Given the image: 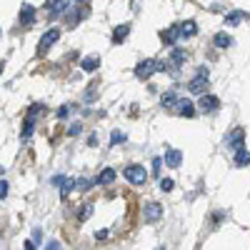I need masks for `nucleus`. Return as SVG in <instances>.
<instances>
[{
  "instance_id": "1",
  "label": "nucleus",
  "mask_w": 250,
  "mask_h": 250,
  "mask_svg": "<svg viewBox=\"0 0 250 250\" xmlns=\"http://www.w3.org/2000/svg\"><path fill=\"white\" fill-rule=\"evenodd\" d=\"M123 175H125V180H128L130 185H145V180H148L145 165H125Z\"/></svg>"
},
{
  "instance_id": "2",
  "label": "nucleus",
  "mask_w": 250,
  "mask_h": 250,
  "mask_svg": "<svg viewBox=\"0 0 250 250\" xmlns=\"http://www.w3.org/2000/svg\"><path fill=\"white\" fill-rule=\"evenodd\" d=\"M153 73H160V60H140L135 65V78L148 80Z\"/></svg>"
},
{
  "instance_id": "3",
  "label": "nucleus",
  "mask_w": 250,
  "mask_h": 250,
  "mask_svg": "<svg viewBox=\"0 0 250 250\" xmlns=\"http://www.w3.org/2000/svg\"><path fill=\"white\" fill-rule=\"evenodd\" d=\"M223 145H225L228 150H233V153H235L238 148H243V145H245V130H243V128H235V130H230V133L225 135Z\"/></svg>"
},
{
  "instance_id": "4",
  "label": "nucleus",
  "mask_w": 250,
  "mask_h": 250,
  "mask_svg": "<svg viewBox=\"0 0 250 250\" xmlns=\"http://www.w3.org/2000/svg\"><path fill=\"white\" fill-rule=\"evenodd\" d=\"M173 113H178L180 118H193V115L198 113V108H195V103H193V100H188V98H178Z\"/></svg>"
},
{
  "instance_id": "5",
  "label": "nucleus",
  "mask_w": 250,
  "mask_h": 250,
  "mask_svg": "<svg viewBox=\"0 0 250 250\" xmlns=\"http://www.w3.org/2000/svg\"><path fill=\"white\" fill-rule=\"evenodd\" d=\"M188 90L195 93V95H203V93L208 90V70H200L190 83H188Z\"/></svg>"
},
{
  "instance_id": "6",
  "label": "nucleus",
  "mask_w": 250,
  "mask_h": 250,
  "mask_svg": "<svg viewBox=\"0 0 250 250\" xmlns=\"http://www.w3.org/2000/svg\"><path fill=\"white\" fill-rule=\"evenodd\" d=\"M143 218H145V223H158V220L163 218V205H158V203H145V205H143Z\"/></svg>"
},
{
  "instance_id": "7",
  "label": "nucleus",
  "mask_w": 250,
  "mask_h": 250,
  "mask_svg": "<svg viewBox=\"0 0 250 250\" xmlns=\"http://www.w3.org/2000/svg\"><path fill=\"white\" fill-rule=\"evenodd\" d=\"M58 40H60V30L58 28H50L43 38H40V45H38V53L40 55H43L45 50H50L53 48V43H58Z\"/></svg>"
},
{
  "instance_id": "8",
  "label": "nucleus",
  "mask_w": 250,
  "mask_h": 250,
  "mask_svg": "<svg viewBox=\"0 0 250 250\" xmlns=\"http://www.w3.org/2000/svg\"><path fill=\"white\" fill-rule=\"evenodd\" d=\"M218 108H220V100H218L215 95H205V93H203V98L198 100V110H200V113H215Z\"/></svg>"
},
{
  "instance_id": "9",
  "label": "nucleus",
  "mask_w": 250,
  "mask_h": 250,
  "mask_svg": "<svg viewBox=\"0 0 250 250\" xmlns=\"http://www.w3.org/2000/svg\"><path fill=\"white\" fill-rule=\"evenodd\" d=\"M165 165H168V168H180L183 165V153L175 150V148H168L165 150Z\"/></svg>"
},
{
  "instance_id": "10",
  "label": "nucleus",
  "mask_w": 250,
  "mask_h": 250,
  "mask_svg": "<svg viewBox=\"0 0 250 250\" xmlns=\"http://www.w3.org/2000/svg\"><path fill=\"white\" fill-rule=\"evenodd\" d=\"M178 33H180V38H193V35H198L195 20H185V23H178Z\"/></svg>"
},
{
  "instance_id": "11",
  "label": "nucleus",
  "mask_w": 250,
  "mask_h": 250,
  "mask_svg": "<svg viewBox=\"0 0 250 250\" xmlns=\"http://www.w3.org/2000/svg\"><path fill=\"white\" fill-rule=\"evenodd\" d=\"M243 20H250V13H245V10H233V13L225 15V25H238V23H243Z\"/></svg>"
},
{
  "instance_id": "12",
  "label": "nucleus",
  "mask_w": 250,
  "mask_h": 250,
  "mask_svg": "<svg viewBox=\"0 0 250 250\" xmlns=\"http://www.w3.org/2000/svg\"><path fill=\"white\" fill-rule=\"evenodd\" d=\"M20 23H23V25H33L35 23V8L30 3H25L23 10H20Z\"/></svg>"
},
{
  "instance_id": "13",
  "label": "nucleus",
  "mask_w": 250,
  "mask_h": 250,
  "mask_svg": "<svg viewBox=\"0 0 250 250\" xmlns=\"http://www.w3.org/2000/svg\"><path fill=\"white\" fill-rule=\"evenodd\" d=\"M233 160H235L238 168H245V165H250V150H245V145H243V148H238L233 153Z\"/></svg>"
},
{
  "instance_id": "14",
  "label": "nucleus",
  "mask_w": 250,
  "mask_h": 250,
  "mask_svg": "<svg viewBox=\"0 0 250 250\" xmlns=\"http://www.w3.org/2000/svg\"><path fill=\"white\" fill-rule=\"evenodd\" d=\"M128 35H130V25H128V23L118 25V28L113 30V43H115V45H118V43H123V40L128 38Z\"/></svg>"
},
{
  "instance_id": "15",
  "label": "nucleus",
  "mask_w": 250,
  "mask_h": 250,
  "mask_svg": "<svg viewBox=\"0 0 250 250\" xmlns=\"http://www.w3.org/2000/svg\"><path fill=\"white\" fill-rule=\"evenodd\" d=\"M213 43H215V48L225 50V48H230V45H233V38L228 35V33H215V38H213Z\"/></svg>"
},
{
  "instance_id": "16",
  "label": "nucleus",
  "mask_w": 250,
  "mask_h": 250,
  "mask_svg": "<svg viewBox=\"0 0 250 250\" xmlns=\"http://www.w3.org/2000/svg\"><path fill=\"white\" fill-rule=\"evenodd\" d=\"M98 65H100V58H98V55L83 58V62H80V68L85 70V73H93V70H98Z\"/></svg>"
},
{
  "instance_id": "17",
  "label": "nucleus",
  "mask_w": 250,
  "mask_h": 250,
  "mask_svg": "<svg viewBox=\"0 0 250 250\" xmlns=\"http://www.w3.org/2000/svg\"><path fill=\"white\" fill-rule=\"evenodd\" d=\"M113 180H115V170H113V168H105V170H100L95 185H110Z\"/></svg>"
},
{
  "instance_id": "18",
  "label": "nucleus",
  "mask_w": 250,
  "mask_h": 250,
  "mask_svg": "<svg viewBox=\"0 0 250 250\" xmlns=\"http://www.w3.org/2000/svg\"><path fill=\"white\" fill-rule=\"evenodd\" d=\"M178 98H180V95H175L173 90H168V93H165V95L160 98V103H163V108H168V110H173V108H175V103H178Z\"/></svg>"
},
{
  "instance_id": "19",
  "label": "nucleus",
  "mask_w": 250,
  "mask_h": 250,
  "mask_svg": "<svg viewBox=\"0 0 250 250\" xmlns=\"http://www.w3.org/2000/svg\"><path fill=\"white\" fill-rule=\"evenodd\" d=\"M98 90H100V83L95 80V83H90V85H88V93H83V100H85V103H93V100L98 98Z\"/></svg>"
},
{
  "instance_id": "20",
  "label": "nucleus",
  "mask_w": 250,
  "mask_h": 250,
  "mask_svg": "<svg viewBox=\"0 0 250 250\" xmlns=\"http://www.w3.org/2000/svg\"><path fill=\"white\" fill-rule=\"evenodd\" d=\"M185 50H180V48H173V55H170V65H175V68H180V62H185Z\"/></svg>"
},
{
  "instance_id": "21",
  "label": "nucleus",
  "mask_w": 250,
  "mask_h": 250,
  "mask_svg": "<svg viewBox=\"0 0 250 250\" xmlns=\"http://www.w3.org/2000/svg\"><path fill=\"white\" fill-rule=\"evenodd\" d=\"M73 188H75V180L65 178V180L60 183V198H68V195H70V190H73Z\"/></svg>"
},
{
  "instance_id": "22",
  "label": "nucleus",
  "mask_w": 250,
  "mask_h": 250,
  "mask_svg": "<svg viewBox=\"0 0 250 250\" xmlns=\"http://www.w3.org/2000/svg\"><path fill=\"white\" fill-rule=\"evenodd\" d=\"M33 128H35V118H30V115H28V120H25V125H23V133H20V138L28 140V138L33 135Z\"/></svg>"
},
{
  "instance_id": "23",
  "label": "nucleus",
  "mask_w": 250,
  "mask_h": 250,
  "mask_svg": "<svg viewBox=\"0 0 250 250\" xmlns=\"http://www.w3.org/2000/svg\"><path fill=\"white\" fill-rule=\"evenodd\" d=\"M93 185H95V183H93V180H88V178H80V180H75V188H78V190H83V193L90 190Z\"/></svg>"
},
{
  "instance_id": "24",
  "label": "nucleus",
  "mask_w": 250,
  "mask_h": 250,
  "mask_svg": "<svg viewBox=\"0 0 250 250\" xmlns=\"http://www.w3.org/2000/svg\"><path fill=\"white\" fill-rule=\"evenodd\" d=\"M8 193H10V183L3 178V180H0V200H5V198H8Z\"/></svg>"
},
{
  "instance_id": "25",
  "label": "nucleus",
  "mask_w": 250,
  "mask_h": 250,
  "mask_svg": "<svg viewBox=\"0 0 250 250\" xmlns=\"http://www.w3.org/2000/svg\"><path fill=\"white\" fill-rule=\"evenodd\" d=\"M173 185H175V183H173L170 178H163V180H160V190H163V193H170Z\"/></svg>"
},
{
  "instance_id": "26",
  "label": "nucleus",
  "mask_w": 250,
  "mask_h": 250,
  "mask_svg": "<svg viewBox=\"0 0 250 250\" xmlns=\"http://www.w3.org/2000/svg\"><path fill=\"white\" fill-rule=\"evenodd\" d=\"M93 215V205H85V208H83V210L78 213V220H88Z\"/></svg>"
},
{
  "instance_id": "27",
  "label": "nucleus",
  "mask_w": 250,
  "mask_h": 250,
  "mask_svg": "<svg viewBox=\"0 0 250 250\" xmlns=\"http://www.w3.org/2000/svg\"><path fill=\"white\" fill-rule=\"evenodd\" d=\"M45 110H48V108H45V105H40V103H38V105H33V108H30V113H28V115H30V118H38L40 113H45Z\"/></svg>"
},
{
  "instance_id": "28",
  "label": "nucleus",
  "mask_w": 250,
  "mask_h": 250,
  "mask_svg": "<svg viewBox=\"0 0 250 250\" xmlns=\"http://www.w3.org/2000/svg\"><path fill=\"white\" fill-rule=\"evenodd\" d=\"M80 130H83V125H80V123H73L70 128H68V135H78Z\"/></svg>"
},
{
  "instance_id": "29",
  "label": "nucleus",
  "mask_w": 250,
  "mask_h": 250,
  "mask_svg": "<svg viewBox=\"0 0 250 250\" xmlns=\"http://www.w3.org/2000/svg\"><path fill=\"white\" fill-rule=\"evenodd\" d=\"M123 140H125V135H123V133H118V130L110 135V143H113V145H118V143H123Z\"/></svg>"
},
{
  "instance_id": "30",
  "label": "nucleus",
  "mask_w": 250,
  "mask_h": 250,
  "mask_svg": "<svg viewBox=\"0 0 250 250\" xmlns=\"http://www.w3.org/2000/svg\"><path fill=\"white\" fill-rule=\"evenodd\" d=\"M160 168H163V160L155 158V160H153V173H160Z\"/></svg>"
},
{
  "instance_id": "31",
  "label": "nucleus",
  "mask_w": 250,
  "mask_h": 250,
  "mask_svg": "<svg viewBox=\"0 0 250 250\" xmlns=\"http://www.w3.org/2000/svg\"><path fill=\"white\" fill-rule=\"evenodd\" d=\"M68 113H70V108H68V105H62V108L58 110V118H65Z\"/></svg>"
},
{
  "instance_id": "32",
  "label": "nucleus",
  "mask_w": 250,
  "mask_h": 250,
  "mask_svg": "<svg viewBox=\"0 0 250 250\" xmlns=\"http://www.w3.org/2000/svg\"><path fill=\"white\" fill-rule=\"evenodd\" d=\"M45 248H48V250H58V248H60V243H58V240H50Z\"/></svg>"
},
{
  "instance_id": "33",
  "label": "nucleus",
  "mask_w": 250,
  "mask_h": 250,
  "mask_svg": "<svg viewBox=\"0 0 250 250\" xmlns=\"http://www.w3.org/2000/svg\"><path fill=\"white\" fill-rule=\"evenodd\" d=\"M95 238H98V240H103V238H108V230H98V233H95Z\"/></svg>"
}]
</instances>
